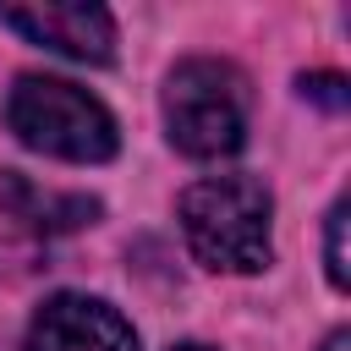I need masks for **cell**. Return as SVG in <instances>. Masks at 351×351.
Returning <instances> with one entry per match:
<instances>
[{
	"instance_id": "1",
	"label": "cell",
	"mask_w": 351,
	"mask_h": 351,
	"mask_svg": "<svg viewBox=\"0 0 351 351\" xmlns=\"http://www.w3.org/2000/svg\"><path fill=\"white\" fill-rule=\"evenodd\" d=\"M274 197L252 176H208L181 192V236L203 269L258 274L269 263Z\"/></svg>"
},
{
	"instance_id": "2",
	"label": "cell",
	"mask_w": 351,
	"mask_h": 351,
	"mask_svg": "<svg viewBox=\"0 0 351 351\" xmlns=\"http://www.w3.org/2000/svg\"><path fill=\"white\" fill-rule=\"evenodd\" d=\"M5 126L16 132V143L49 154V159H71V165H104L115 159L121 137H115V115L77 82L66 77H16L11 99H5Z\"/></svg>"
},
{
	"instance_id": "3",
	"label": "cell",
	"mask_w": 351,
	"mask_h": 351,
	"mask_svg": "<svg viewBox=\"0 0 351 351\" xmlns=\"http://www.w3.org/2000/svg\"><path fill=\"white\" fill-rule=\"evenodd\" d=\"M252 88L241 66L192 55L165 77V132L186 159H225L247 143Z\"/></svg>"
},
{
	"instance_id": "4",
	"label": "cell",
	"mask_w": 351,
	"mask_h": 351,
	"mask_svg": "<svg viewBox=\"0 0 351 351\" xmlns=\"http://www.w3.org/2000/svg\"><path fill=\"white\" fill-rule=\"evenodd\" d=\"M22 351H137V329L110 302L60 291L33 313Z\"/></svg>"
},
{
	"instance_id": "5",
	"label": "cell",
	"mask_w": 351,
	"mask_h": 351,
	"mask_svg": "<svg viewBox=\"0 0 351 351\" xmlns=\"http://www.w3.org/2000/svg\"><path fill=\"white\" fill-rule=\"evenodd\" d=\"M0 22L82 66H104L115 55V16L104 5H0Z\"/></svg>"
},
{
	"instance_id": "6",
	"label": "cell",
	"mask_w": 351,
	"mask_h": 351,
	"mask_svg": "<svg viewBox=\"0 0 351 351\" xmlns=\"http://www.w3.org/2000/svg\"><path fill=\"white\" fill-rule=\"evenodd\" d=\"M0 208H5L22 230H38V236L93 225V214H99L93 197H82V192H38L22 170H0Z\"/></svg>"
},
{
	"instance_id": "7",
	"label": "cell",
	"mask_w": 351,
	"mask_h": 351,
	"mask_svg": "<svg viewBox=\"0 0 351 351\" xmlns=\"http://www.w3.org/2000/svg\"><path fill=\"white\" fill-rule=\"evenodd\" d=\"M346 214H351V203L340 197V203L329 208V252H324V258H329V280H335L340 291L351 285V269H346Z\"/></svg>"
},
{
	"instance_id": "8",
	"label": "cell",
	"mask_w": 351,
	"mask_h": 351,
	"mask_svg": "<svg viewBox=\"0 0 351 351\" xmlns=\"http://www.w3.org/2000/svg\"><path fill=\"white\" fill-rule=\"evenodd\" d=\"M302 99H313L324 110H346V77L340 71H307L302 77Z\"/></svg>"
},
{
	"instance_id": "9",
	"label": "cell",
	"mask_w": 351,
	"mask_h": 351,
	"mask_svg": "<svg viewBox=\"0 0 351 351\" xmlns=\"http://www.w3.org/2000/svg\"><path fill=\"white\" fill-rule=\"evenodd\" d=\"M324 351H351V335H346V329H335V335L324 340Z\"/></svg>"
},
{
	"instance_id": "10",
	"label": "cell",
	"mask_w": 351,
	"mask_h": 351,
	"mask_svg": "<svg viewBox=\"0 0 351 351\" xmlns=\"http://www.w3.org/2000/svg\"><path fill=\"white\" fill-rule=\"evenodd\" d=\"M176 351H208V346H197V340H186V346H176Z\"/></svg>"
}]
</instances>
